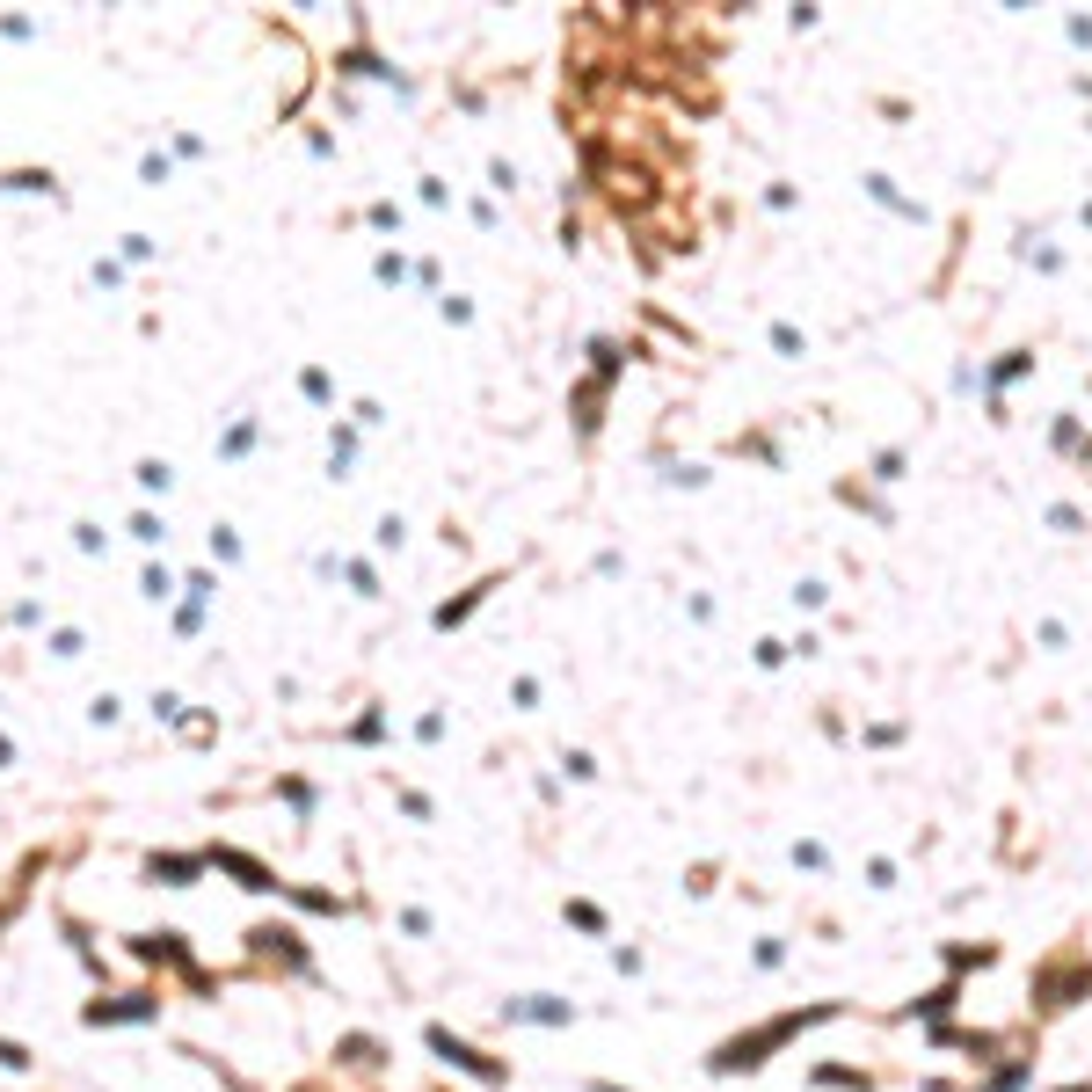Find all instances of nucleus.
I'll return each mask as SVG.
<instances>
[{"label":"nucleus","instance_id":"obj_1","mask_svg":"<svg viewBox=\"0 0 1092 1092\" xmlns=\"http://www.w3.org/2000/svg\"><path fill=\"white\" fill-rule=\"evenodd\" d=\"M845 1005H794V1012H779V1020H765V1027H751V1035H729L722 1049L707 1056L714 1064V1078H736V1071H765L772 1064V1049H787L794 1035H808V1027H823V1020H837Z\"/></svg>","mask_w":1092,"mask_h":1092},{"label":"nucleus","instance_id":"obj_2","mask_svg":"<svg viewBox=\"0 0 1092 1092\" xmlns=\"http://www.w3.org/2000/svg\"><path fill=\"white\" fill-rule=\"evenodd\" d=\"M423 1042H430L437 1056H445V1064H459V1071H474L481 1085H510V1064H495V1056H481L474 1042H459L452 1027H423Z\"/></svg>","mask_w":1092,"mask_h":1092},{"label":"nucleus","instance_id":"obj_3","mask_svg":"<svg viewBox=\"0 0 1092 1092\" xmlns=\"http://www.w3.org/2000/svg\"><path fill=\"white\" fill-rule=\"evenodd\" d=\"M495 590H503V569H495V576H481L474 590H459V598H445V605L430 612V627H437V634H452V627H466V619H474V612H481V605L495 598Z\"/></svg>","mask_w":1092,"mask_h":1092},{"label":"nucleus","instance_id":"obj_4","mask_svg":"<svg viewBox=\"0 0 1092 1092\" xmlns=\"http://www.w3.org/2000/svg\"><path fill=\"white\" fill-rule=\"evenodd\" d=\"M1035 997H1042V1005H1071V997H1092V969H1078V961H1049V969L1035 976Z\"/></svg>","mask_w":1092,"mask_h":1092},{"label":"nucleus","instance_id":"obj_5","mask_svg":"<svg viewBox=\"0 0 1092 1092\" xmlns=\"http://www.w3.org/2000/svg\"><path fill=\"white\" fill-rule=\"evenodd\" d=\"M860 190H867L874 204H882V211H896L903 226H925V218H932V211H925V197H903V190H896V175H882V168H867V175H860Z\"/></svg>","mask_w":1092,"mask_h":1092},{"label":"nucleus","instance_id":"obj_6","mask_svg":"<svg viewBox=\"0 0 1092 1092\" xmlns=\"http://www.w3.org/2000/svg\"><path fill=\"white\" fill-rule=\"evenodd\" d=\"M1027 371H1035V350L1020 342V350H997V357L976 371V386H983V401H1005V386H1012V379H1027Z\"/></svg>","mask_w":1092,"mask_h":1092},{"label":"nucleus","instance_id":"obj_7","mask_svg":"<svg viewBox=\"0 0 1092 1092\" xmlns=\"http://www.w3.org/2000/svg\"><path fill=\"white\" fill-rule=\"evenodd\" d=\"M605 401H612V386H605V379H576V394H569V416H576V437H583V445L605 430Z\"/></svg>","mask_w":1092,"mask_h":1092},{"label":"nucleus","instance_id":"obj_8","mask_svg":"<svg viewBox=\"0 0 1092 1092\" xmlns=\"http://www.w3.org/2000/svg\"><path fill=\"white\" fill-rule=\"evenodd\" d=\"M204 860H211V867H226L233 882H241V889H256V896H270V889H285V882H277V874H270L263 860H248V852H233V845H211Z\"/></svg>","mask_w":1092,"mask_h":1092},{"label":"nucleus","instance_id":"obj_9","mask_svg":"<svg viewBox=\"0 0 1092 1092\" xmlns=\"http://www.w3.org/2000/svg\"><path fill=\"white\" fill-rule=\"evenodd\" d=\"M503 1020H532V1027H569V1020H576V1005H569V997H510V1005H503Z\"/></svg>","mask_w":1092,"mask_h":1092},{"label":"nucleus","instance_id":"obj_10","mask_svg":"<svg viewBox=\"0 0 1092 1092\" xmlns=\"http://www.w3.org/2000/svg\"><path fill=\"white\" fill-rule=\"evenodd\" d=\"M124 1020H153V997L132 990V997H96L88 1005V1027H124Z\"/></svg>","mask_w":1092,"mask_h":1092},{"label":"nucleus","instance_id":"obj_11","mask_svg":"<svg viewBox=\"0 0 1092 1092\" xmlns=\"http://www.w3.org/2000/svg\"><path fill=\"white\" fill-rule=\"evenodd\" d=\"M204 867H211V860H197V852H153V860H146V874H153V882H168V889H190Z\"/></svg>","mask_w":1092,"mask_h":1092},{"label":"nucleus","instance_id":"obj_12","mask_svg":"<svg viewBox=\"0 0 1092 1092\" xmlns=\"http://www.w3.org/2000/svg\"><path fill=\"white\" fill-rule=\"evenodd\" d=\"M1012 256L1027 263V270H1042V277H1064V248H1049L1042 233H1020L1012 241Z\"/></svg>","mask_w":1092,"mask_h":1092},{"label":"nucleus","instance_id":"obj_13","mask_svg":"<svg viewBox=\"0 0 1092 1092\" xmlns=\"http://www.w3.org/2000/svg\"><path fill=\"white\" fill-rule=\"evenodd\" d=\"M335 66H342V73H364V81H394V88H409V81H401V73H394V66H386V58H379V51H371V44H350V51H342V58H335Z\"/></svg>","mask_w":1092,"mask_h":1092},{"label":"nucleus","instance_id":"obj_14","mask_svg":"<svg viewBox=\"0 0 1092 1092\" xmlns=\"http://www.w3.org/2000/svg\"><path fill=\"white\" fill-rule=\"evenodd\" d=\"M248 940H256V954H277V961H285V969H299V961H306V947L292 940L285 925H256V932H248Z\"/></svg>","mask_w":1092,"mask_h":1092},{"label":"nucleus","instance_id":"obj_15","mask_svg":"<svg viewBox=\"0 0 1092 1092\" xmlns=\"http://www.w3.org/2000/svg\"><path fill=\"white\" fill-rule=\"evenodd\" d=\"M903 474H911V445H882L867 459V481H882V488H896Z\"/></svg>","mask_w":1092,"mask_h":1092},{"label":"nucleus","instance_id":"obj_16","mask_svg":"<svg viewBox=\"0 0 1092 1092\" xmlns=\"http://www.w3.org/2000/svg\"><path fill=\"white\" fill-rule=\"evenodd\" d=\"M335 1064H350V1071H379L386 1056H379V1042H371V1035H342V1042H335Z\"/></svg>","mask_w":1092,"mask_h":1092},{"label":"nucleus","instance_id":"obj_17","mask_svg":"<svg viewBox=\"0 0 1092 1092\" xmlns=\"http://www.w3.org/2000/svg\"><path fill=\"white\" fill-rule=\"evenodd\" d=\"M1049 445H1056V452H1064V459H1085V445H1092V437H1085V423H1078V416L1064 409V416H1056V423H1049Z\"/></svg>","mask_w":1092,"mask_h":1092},{"label":"nucleus","instance_id":"obj_18","mask_svg":"<svg viewBox=\"0 0 1092 1092\" xmlns=\"http://www.w3.org/2000/svg\"><path fill=\"white\" fill-rule=\"evenodd\" d=\"M765 342H772V357H787V364H801V357H808V335H801L794 321H772V328H765Z\"/></svg>","mask_w":1092,"mask_h":1092},{"label":"nucleus","instance_id":"obj_19","mask_svg":"<svg viewBox=\"0 0 1092 1092\" xmlns=\"http://www.w3.org/2000/svg\"><path fill=\"white\" fill-rule=\"evenodd\" d=\"M132 954H139V961H190L175 932H139V940H132Z\"/></svg>","mask_w":1092,"mask_h":1092},{"label":"nucleus","instance_id":"obj_20","mask_svg":"<svg viewBox=\"0 0 1092 1092\" xmlns=\"http://www.w3.org/2000/svg\"><path fill=\"white\" fill-rule=\"evenodd\" d=\"M954 997H961V990H954V983H940V990H925L918 1005H903V1020H940V1012H954Z\"/></svg>","mask_w":1092,"mask_h":1092},{"label":"nucleus","instance_id":"obj_21","mask_svg":"<svg viewBox=\"0 0 1092 1092\" xmlns=\"http://www.w3.org/2000/svg\"><path fill=\"white\" fill-rule=\"evenodd\" d=\"M816 1085H830V1092H874V1078L867 1071H845V1064H816Z\"/></svg>","mask_w":1092,"mask_h":1092},{"label":"nucleus","instance_id":"obj_22","mask_svg":"<svg viewBox=\"0 0 1092 1092\" xmlns=\"http://www.w3.org/2000/svg\"><path fill=\"white\" fill-rule=\"evenodd\" d=\"M0 190H44V197H58V175L51 168H15V175H0Z\"/></svg>","mask_w":1092,"mask_h":1092},{"label":"nucleus","instance_id":"obj_23","mask_svg":"<svg viewBox=\"0 0 1092 1092\" xmlns=\"http://www.w3.org/2000/svg\"><path fill=\"white\" fill-rule=\"evenodd\" d=\"M1042 524H1049V532H1064V539H1078V532H1085V510H1078V503H1049Z\"/></svg>","mask_w":1092,"mask_h":1092},{"label":"nucleus","instance_id":"obj_24","mask_svg":"<svg viewBox=\"0 0 1092 1092\" xmlns=\"http://www.w3.org/2000/svg\"><path fill=\"white\" fill-rule=\"evenodd\" d=\"M350 459H357V430H335L328 437V474H350Z\"/></svg>","mask_w":1092,"mask_h":1092},{"label":"nucleus","instance_id":"obj_25","mask_svg":"<svg viewBox=\"0 0 1092 1092\" xmlns=\"http://www.w3.org/2000/svg\"><path fill=\"white\" fill-rule=\"evenodd\" d=\"M299 394L314 401V409H328V401H335V386H328V371H321V364H306V371H299Z\"/></svg>","mask_w":1092,"mask_h":1092},{"label":"nucleus","instance_id":"obj_26","mask_svg":"<svg viewBox=\"0 0 1092 1092\" xmlns=\"http://www.w3.org/2000/svg\"><path fill=\"white\" fill-rule=\"evenodd\" d=\"M794 605H801V612H823V605H830V583H823V576H801V583H794Z\"/></svg>","mask_w":1092,"mask_h":1092},{"label":"nucleus","instance_id":"obj_27","mask_svg":"<svg viewBox=\"0 0 1092 1092\" xmlns=\"http://www.w3.org/2000/svg\"><path fill=\"white\" fill-rule=\"evenodd\" d=\"M1035 648L1064 655V648H1071V627H1064V619H1035Z\"/></svg>","mask_w":1092,"mask_h":1092},{"label":"nucleus","instance_id":"obj_28","mask_svg":"<svg viewBox=\"0 0 1092 1092\" xmlns=\"http://www.w3.org/2000/svg\"><path fill=\"white\" fill-rule=\"evenodd\" d=\"M794 867L801 874H830V852L816 845V837H794Z\"/></svg>","mask_w":1092,"mask_h":1092},{"label":"nucleus","instance_id":"obj_29","mask_svg":"<svg viewBox=\"0 0 1092 1092\" xmlns=\"http://www.w3.org/2000/svg\"><path fill=\"white\" fill-rule=\"evenodd\" d=\"M787 655H794L787 641H772V634H765V641L751 648V663H758V670H787Z\"/></svg>","mask_w":1092,"mask_h":1092},{"label":"nucleus","instance_id":"obj_30","mask_svg":"<svg viewBox=\"0 0 1092 1092\" xmlns=\"http://www.w3.org/2000/svg\"><path fill=\"white\" fill-rule=\"evenodd\" d=\"M860 743H874V751H896V743H903V722H867Z\"/></svg>","mask_w":1092,"mask_h":1092},{"label":"nucleus","instance_id":"obj_31","mask_svg":"<svg viewBox=\"0 0 1092 1092\" xmlns=\"http://www.w3.org/2000/svg\"><path fill=\"white\" fill-rule=\"evenodd\" d=\"M168 459H139V488H153V495H168Z\"/></svg>","mask_w":1092,"mask_h":1092},{"label":"nucleus","instance_id":"obj_32","mask_svg":"<svg viewBox=\"0 0 1092 1092\" xmlns=\"http://www.w3.org/2000/svg\"><path fill=\"white\" fill-rule=\"evenodd\" d=\"M765 211H801V190L794 182H765Z\"/></svg>","mask_w":1092,"mask_h":1092},{"label":"nucleus","instance_id":"obj_33","mask_svg":"<svg viewBox=\"0 0 1092 1092\" xmlns=\"http://www.w3.org/2000/svg\"><path fill=\"white\" fill-rule=\"evenodd\" d=\"M947 961H954V969H990L997 947H947Z\"/></svg>","mask_w":1092,"mask_h":1092},{"label":"nucleus","instance_id":"obj_34","mask_svg":"<svg viewBox=\"0 0 1092 1092\" xmlns=\"http://www.w3.org/2000/svg\"><path fill=\"white\" fill-rule=\"evenodd\" d=\"M751 961H758V969H779V961H787V940H779V932H765V940L751 947Z\"/></svg>","mask_w":1092,"mask_h":1092},{"label":"nucleus","instance_id":"obj_35","mask_svg":"<svg viewBox=\"0 0 1092 1092\" xmlns=\"http://www.w3.org/2000/svg\"><path fill=\"white\" fill-rule=\"evenodd\" d=\"M736 452H751V459H765V466H779V445L765 430H751V437H736Z\"/></svg>","mask_w":1092,"mask_h":1092},{"label":"nucleus","instance_id":"obj_36","mask_svg":"<svg viewBox=\"0 0 1092 1092\" xmlns=\"http://www.w3.org/2000/svg\"><path fill=\"white\" fill-rule=\"evenodd\" d=\"M437 314H445L452 328H466V321H474V299H459V292H445V299H437Z\"/></svg>","mask_w":1092,"mask_h":1092},{"label":"nucleus","instance_id":"obj_37","mask_svg":"<svg viewBox=\"0 0 1092 1092\" xmlns=\"http://www.w3.org/2000/svg\"><path fill=\"white\" fill-rule=\"evenodd\" d=\"M248 445H256V423H233L226 437H218V452H226V459H241Z\"/></svg>","mask_w":1092,"mask_h":1092},{"label":"nucleus","instance_id":"obj_38","mask_svg":"<svg viewBox=\"0 0 1092 1092\" xmlns=\"http://www.w3.org/2000/svg\"><path fill=\"white\" fill-rule=\"evenodd\" d=\"M663 481H670V488H707V466H699V459H684V466H670Z\"/></svg>","mask_w":1092,"mask_h":1092},{"label":"nucleus","instance_id":"obj_39","mask_svg":"<svg viewBox=\"0 0 1092 1092\" xmlns=\"http://www.w3.org/2000/svg\"><path fill=\"white\" fill-rule=\"evenodd\" d=\"M139 590H146L153 605H168V598H175V576H168V569H146V583H139Z\"/></svg>","mask_w":1092,"mask_h":1092},{"label":"nucleus","instance_id":"obj_40","mask_svg":"<svg viewBox=\"0 0 1092 1092\" xmlns=\"http://www.w3.org/2000/svg\"><path fill=\"white\" fill-rule=\"evenodd\" d=\"M386 736V714H357L350 722V743H379Z\"/></svg>","mask_w":1092,"mask_h":1092},{"label":"nucleus","instance_id":"obj_41","mask_svg":"<svg viewBox=\"0 0 1092 1092\" xmlns=\"http://www.w3.org/2000/svg\"><path fill=\"white\" fill-rule=\"evenodd\" d=\"M371 539H379V547H386V554H401V539H409V524H401V517H394V510H386V517H379V532H371Z\"/></svg>","mask_w":1092,"mask_h":1092},{"label":"nucleus","instance_id":"obj_42","mask_svg":"<svg viewBox=\"0 0 1092 1092\" xmlns=\"http://www.w3.org/2000/svg\"><path fill=\"white\" fill-rule=\"evenodd\" d=\"M1064 37H1071V51H1092V15H1064Z\"/></svg>","mask_w":1092,"mask_h":1092},{"label":"nucleus","instance_id":"obj_43","mask_svg":"<svg viewBox=\"0 0 1092 1092\" xmlns=\"http://www.w3.org/2000/svg\"><path fill=\"white\" fill-rule=\"evenodd\" d=\"M569 925H583V932H605V911H598V903H569Z\"/></svg>","mask_w":1092,"mask_h":1092},{"label":"nucleus","instance_id":"obj_44","mask_svg":"<svg viewBox=\"0 0 1092 1092\" xmlns=\"http://www.w3.org/2000/svg\"><path fill=\"white\" fill-rule=\"evenodd\" d=\"M684 619H692V627H714V598H707V590H692V598H684Z\"/></svg>","mask_w":1092,"mask_h":1092},{"label":"nucleus","instance_id":"obj_45","mask_svg":"<svg viewBox=\"0 0 1092 1092\" xmlns=\"http://www.w3.org/2000/svg\"><path fill=\"white\" fill-rule=\"evenodd\" d=\"M561 772H569V779H598V758H590V751H569V758H561Z\"/></svg>","mask_w":1092,"mask_h":1092},{"label":"nucleus","instance_id":"obj_46","mask_svg":"<svg viewBox=\"0 0 1092 1092\" xmlns=\"http://www.w3.org/2000/svg\"><path fill=\"white\" fill-rule=\"evenodd\" d=\"M488 190L510 197V190H517V168H510V161H488Z\"/></svg>","mask_w":1092,"mask_h":1092},{"label":"nucleus","instance_id":"obj_47","mask_svg":"<svg viewBox=\"0 0 1092 1092\" xmlns=\"http://www.w3.org/2000/svg\"><path fill=\"white\" fill-rule=\"evenodd\" d=\"M867 889H896V860H867Z\"/></svg>","mask_w":1092,"mask_h":1092},{"label":"nucleus","instance_id":"obj_48","mask_svg":"<svg viewBox=\"0 0 1092 1092\" xmlns=\"http://www.w3.org/2000/svg\"><path fill=\"white\" fill-rule=\"evenodd\" d=\"M211 554H218V561H241V539L226 532V524H211Z\"/></svg>","mask_w":1092,"mask_h":1092},{"label":"nucleus","instance_id":"obj_49","mask_svg":"<svg viewBox=\"0 0 1092 1092\" xmlns=\"http://www.w3.org/2000/svg\"><path fill=\"white\" fill-rule=\"evenodd\" d=\"M371 270H379V285H401V277H409V263H401V256H394V248H386V256H379V263H371Z\"/></svg>","mask_w":1092,"mask_h":1092},{"label":"nucleus","instance_id":"obj_50","mask_svg":"<svg viewBox=\"0 0 1092 1092\" xmlns=\"http://www.w3.org/2000/svg\"><path fill=\"white\" fill-rule=\"evenodd\" d=\"M510 707H539V677H517L510 684Z\"/></svg>","mask_w":1092,"mask_h":1092},{"label":"nucleus","instance_id":"obj_51","mask_svg":"<svg viewBox=\"0 0 1092 1092\" xmlns=\"http://www.w3.org/2000/svg\"><path fill=\"white\" fill-rule=\"evenodd\" d=\"M285 801H292L299 816H306V808H314V787H306V779H285Z\"/></svg>","mask_w":1092,"mask_h":1092},{"label":"nucleus","instance_id":"obj_52","mask_svg":"<svg viewBox=\"0 0 1092 1092\" xmlns=\"http://www.w3.org/2000/svg\"><path fill=\"white\" fill-rule=\"evenodd\" d=\"M437 736H445V714H437V707H430V714H423V722H416V743H437Z\"/></svg>","mask_w":1092,"mask_h":1092},{"label":"nucleus","instance_id":"obj_53","mask_svg":"<svg viewBox=\"0 0 1092 1092\" xmlns=\"http://www.w3.org/2000/svg\"><path fill=\"white\" fill-rule=\"evenodd\" d=\"M816 22H823V8H787V29H794V37H801V29H816Z\"/></svg>","mask_w":1092,"mask_h":1092},{"label":"nucleus","instance_id":"obj_54","mask_svg":"<svg viewBox=\"0 0 1092 1092\" xmlns=\"http://www.w3.org/2000/svg\"><path fill=\"white\" fill-rule=\"evenodd\" d=\"M0 1064H8V1071H22V1064H29V1056H22L15 1042H0Z\"/></svg>","mask_w":1092,"mask_h":1092},{"label":"nucleus","instance_id":"obj_55","mask_svg":"<svg viewBox=\"0 0 1092 1092\" xmlns=\"http://www.w3.org/2000/svg\"><path fill=\"white\" fill-rule=\"evenodd\" d=\"M1078 226H1085V233H1092V197H1085V204H1078Z\"/></svg>","mask_w":1092,"mask_h":1092},{"label":"nucleus","instance_id":"obj_56","mask_svg":"<svg viewBox=\"0 0 1092 1092\" xmlns=\"http://www.w3.org/2000/svg\"><path fill=\"white\" fill-rule=\"evenodd\" d=\"M590 1092H627V1085H590Z\"/></svg>","mask_w":1092,"mask_h":1092},{"label":"nucleus","instance_id":"obj_57","mask_svg":"<svg viewBox=\"0 0 1092 1092\" xmlns=\"http://www.w3.org/2000/svg\"><path fill=\"white\" fill-rule=\"evenodd\" d=\"M1064 1092H1092V1085H1064Z\"/></svg>","mask_w":1092,"mask_h":1092}]
</instances>
